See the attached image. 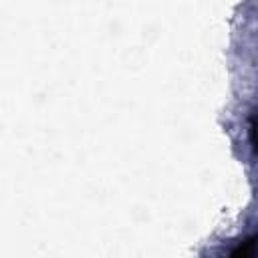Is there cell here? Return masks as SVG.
Listing matches in <instances>:
<instances>
[{
	"instance_id": "1",
	"label": "cell",
	"mask_w": 258,
	"mask_h": 258,
	"mask_svg": "<svg viewBox=\"0 0 258 258\" xmlns=\"http://www.w3.org/2000/svg\"><path fill=\"white\" fill-rule=\"evenodd\" d=\"M250 133H252V145H254V149L258 151V123H256V121H252Z\"/></svg>"
}]
</instances>
